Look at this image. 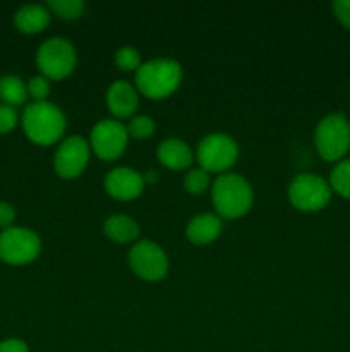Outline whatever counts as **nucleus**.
Masks as SVG:
<instances>
[{
  "mask_svg": "<svg viewBox=\"0 0 350 352\" xmlns=\"http://www.w3.org/2000/svg\"><path fill=\"white\" fill-rule=\"evenodd\" d=\"M16 220V208L10 203L0 201V229H10Z\"/></svg>",
  "mask_w": 350,
  "mask_h": 352,
  "instance_id": "nucleus-27",
  "label": "nucleus"
},
{
  "mask_svg": "<svg viewBox=\"0 0 350 352\" xmlns=\"http://www.w3.org/2000/svg\"><path fill=\"white\" fill-rule=\"evenodd\" d=\"M47 7L51 14H55L60 19H78L82 16L86 9L84 0H50Z\"/></svg>",
  "mask_w": 350,
  "mask_h": 352,
  "instance_id": "nucleus-20",
  "label": "nucleus"
},
{
  "mask_svg": "<svg viewBox=\"0 0 350 352\" xmlns=\"http://www.w3.org/2000/svg\"><path fill=\"white\" fill-rule=\"evenodd\" d=\"M17 126V112L14 107L0 105V134H7Z\"/></svg>",
  "mask_w": 350,
  "mask_h": 352,
  "instance_id": "nucleus-25",
  "label": "nucleus"
},
{
  "mask_svg": "<svg viewBox=\"0 0 350 352\" xmlns=\"http://www.w3.org/2000/svg\"><path fill=\"white\" fill-rule=\"evenodd\" d=\"M314 146L326 162L343 160L350 151V122L343 113H328L314 131Z\"/></svg>",
  "mask_w": 350,
  "mask_h": 352,
  "instance_id": "nucleus-4",
  "label": "nucleus"
},
{
  "mask_svg": "<svg viewBox=\"0 0 350 352\" xmlns=\"http://www.w3.org/2000/svg\"><path fill=\"white\" fill-rule=\"evenodd\" d=\"M156 131V122H154L153 117L150 116H134L130 117L129 124H127V133H129V138H134V140H148L151 138Z\"/></svg>",
  "mask_w": 350,
  "mask_h": 352,
  "instance_id": "nucleus-22",
  "label": "nucleus"
},
{
  "mask_svg": "<svg viewBox=\"0 0 350 352\" xmlns=\"http://www.w3.org/2000/svg\"><path fill=\"white\" fill-rule=\"evenodd\" d=\"M211 203L220 219H240L254 205V189L244 175L226 172L211 184Z\"/></svg>",
  "mask_w": 350,
  "mask_h": 352,
  "instance_id": "nucleus-1",
  "label": "nucleus"
},
{
  "mask_svg": "<svg viewBox=\"0 0 350 352\" xmlns=\"http://www.w3.org/2000/svg\"><path fill=\"white\" fill-rule=\"evenodd\" d=\"M64 112L54 102H33L24 109L23 112V129L30 141L40 146H50V144L62 141L65 133Z\"/></svg>",
  "mask_w": 350,
  "mask_h": 352,
  "instance_id": "nucleus-3",
  "label": "nucleus"
},
{
  "mask_svg": "<svg viewBox=\"0 0 350 352\" xmlns=\"http://www.w3.org/2000/svg\"><path fill=\"white\" fill-rule=\"evenodd\" d=\"M50 17V9L43 3H26L17 9L16 16H14V24L21 33L36 34L48 26Z\"/></svg>",
  "mask_w": 350,
  "mask_h": 352,
  "instance_id": "nucleus-16",
  "label": "nucleus"
},
{
  "mask_svg": "<svg viewBox=\"0 0 350 352\" xmlns=\"http://www.w3.org/2000/svg\"><path fill=\"white\" fill-rule=\"evenodd\" d=\"M91 151L102 160H115L126 151L129 143L127 126L117 119H102L89 133Z\"/></svg>",
  "mask_w": 350,
  "mask_h": 352,
  "instance_id": "nucleus-10",
  "label": "nucleus"
},
{
  "mask_svg": "<svg viewBox=\"0 0 350 352\" xmlns=\"http://www.w3.org/2000/svg\"><path fill=\"white\" fill-rule=\"evenodd\" d=\"M222 229V219L216 213L205 212L198 213L189 220L187 226H185V236L192 244L206 246V244H211L213 241L218 239Z\"/></svg>",
  "mask_w": 350,
  "mask_h": 352,
  "instance_id": "nucleus-15",
  "label": "nucleus"
},
{
  "mask_svg": "<svg viewBox=\"0 0 350 352\" xmlns=\"http://www.w3.org/2000/svg\"><path fill=\"white\" fill-rule=\"evenodd\" d=\"M27 86L19 76L5 74L0 78V100L3 105L17 107L27 100Z\"/></svg>",
  "mask_w": 350,
  "mask_h": 352,
  "instance_id": "nucleus-18",
  "label": "nucleus"
},
{
  "mask_svg": "<svg viewBox=\"0 0 350 352\" xmlns=\"http://www.w3.org/2000/svg\"><path fill=\"white\" fill-rule=\"evenodd\" d=\"M328 182L331 191L350 199V158H343L331 168Z\"/></svg>",
  "mask_w": 350,
  "mask_h": 352,
  "instance_id": "nucleus-19",
  "label": "nucleus"
},
{
  "mask_svg": "<svg viewBox=\"0 0 350 352\" xmlns=\"http://www.w3.org/2000/svg\"><path fill=\"white\" fill-rule=\"evenodd\" d=\"M0 352H30V347L21 339H5L0 342Z\"/></svg>",
  "mask_w": 350,
  "mask_h": 352,
  "instance_id": "nucleus-28",
  "label": "nucleus"
},
{
  "mask_svg": "<svg viewBox=\"0 0 350 352\" xmlns=\"http://www.w3.org/2000/svg\"><path fill=\"white\" fill-rule=\"evenodd\" d=\"M41 253V239L26 227H10L0 234V260L21 267L36 260Z\"/></svg>",
  "mask_w": 350,
  "mask_h": 352,
  "instance_id": "nucleus-9",
  "label": "nucleus"
},
{
  "mask_svg": "<svg viewBox=\"0 0 350 352\" xmlns=\"http://www.w3.org/2000/svg\"><path fill=\"white\" fill-rule=\"evenodd\" d=\"M199 167L209 174H226L239 158V144L226 133H209L194 150Z\"/></svg>",
  "mask_w": 350,
  "mask_h": 352,
  "instance_id": "nucleus-5",
  "label": "nucleus"
},
{
  "mask_svg": "<svg viewBox=\"0 0 350 352\" xmlns=\"http://www.w3.org/2000/svg\"><path fill=\"white\" fill-rule=\"evenodd\" d=\"M182 78H184V71L175 58L156 57L141 64V67L136 71L134 86L139 95L151 100H161L177 91Z\"/></svg>",
  "mask_w": 350,
  "mask_h": 352,
  "instance_id": "nucleus-2",
  "label": "nucleus"
},
{
  "mask_svg": "<svg viewBox=\"0 0 350 352\" xmlns=\"http://www.w3.org/2000/svg\"><path fill=\"white\" fill-rule=\"evenodd\" d=\"M331 186L325 177L312 172H304L292 179L288 184V201L301 212H318L331 199Z\"/></svg>",
  "mask_w": 350,
  "mask_h": 352,
  "instance_id": "nucleus-7",
  "label": "nucleus"
},
{
  "mask_svg": "<svg viewBox=\"0 0 350 352\" xmlns=\"http://www.w3.org/2000/svg\"><path fill=\"white\" fill-rule=\"evenodd\" d=\"M36 64L41 76L50 81H60L74 72L78 64V50L67 38H48L38 48Z\"/></svg>",
  "mask_w": 350,
  "mask_h": 352,
  "instance_id": "nucleus-6",
  "label": "nucleus"
},
{
  "mask_svg": "<svg viewBox=\"0 0 350 352\" xmlns=\"http://www.w3.org/2000/svg\"><path fill=\"white\" fill-rule=\"evenodd\" d=\"M156 158L161 165L170 170H189L196 153L189 143L180 138H165L156 146Z\"/></svg>",
  "mask_w": 350,
  "mask_h": 352,
  "instance_id": "nucleus-14",
  "label": "nucleus"
},
{
  "mask_svg": "<svg viewBox=\"0 0 350 352\" xmlns=\"http://www.w3.org/2000/svg\"><path fill=\"white\" fill-rule=\"evenodd\" d=\"M103 232L113 243L127 244L139 237L141 229L139 223L132 217L126 215V213H113L103 222Z\"/></svg>",
  "mask_w": 350,
  "mask_h": 352,
  "instance_id": "nucleus-17",
  "label": "nucleus"
},
{
  "mask_svg": "<svg viewBox=\"0 0 350 352\" xmlns=\"http://www.w3.org/2000/svg\"><path fill=\"white\" fill-rule=\"evenodd\" d=\"M143 60H141V54L137 48L126 45V47H120L115 52V65L120 71L126 72H136L141 67Z\"/></svg>",
  "mask_w": 350,
  "mask_h": 352,
  "instance_id": "nucleus-23",
  "label": "nucleus"
},
{
  "mask_svg": "<svg viewBox=\"0 0 350 352\" xmlns=\"http://www.w3.org/2000/svg\"><path fill=\"white\" fill-rule=\"evenodd\" d=\"M103 186L112 198L119 201H130L143 195L146 181H144V175L134 168L115 167L105 175Z\"/></svg>",
  "mask_w": 350,
  "mask_h": 352,
  "instance_id": "nucleus-12",
  "label": "nucleus"
},
{
  "mask_svg": "<svg viewBox=\"0 0 350 352\" xmlns=\"http://www.w3.org/2000/svg\"><path fill=\"white\" fill-rule=\"evenodd\" d=\"M211 177L209 172H206L201 167H191L187 174L184 175V189L191 195H202L205 191L211 189Z\"/></svg>",
  "mask_w": 350,
  "mask_h": 352,
  "instance_id": "nucleus-21",
  "label": "nucleus"
},
{
  "mask_svg": "<svg viewBox=\"0 0 350 352\" xmlns=\"http://www.w3.org/2000/svg\"><path fill=\"white\" fill-rule=\"evenodd\" d=\"M91 157V146L86 138L72 134L58 143L54 155V168L62 179H74L84 172Z\"/></svg>",
  "mask_w": 350,
  "mask_h": 352,
  "instance_id": "nucleus-11",
  "label": "nucleus"
},
{
  "mask_svg": "<svg viewBox=\"0 0 350 352\" xmlns=\"http://www.w3.org/2000/svg\"><path fill=\"white\" fill-rule=\"evenodd\" d=\"M127 261L134 274L146 282H158L167 277L170 261L167 253L158 243L143 239L134 243L127 253Z\"/></svg>",
  "mask_w": 350,
  "mask_h": 352,
  "instance_id": "nucleus-8",
  "label": "nucleus"
},
{
  "mask_svg": "<svg viewBox=\"0 0 350 352\" xmlns=\"http://www.w3.org/2000/svg\"><path fill=\"white\" fill-rule=\"evenodd\" d=\"M333 14H335L336 19L350 30V0H336L333 2Z\"/></svg>",
  "mask_w": 350,
  "mask_h": 352,
  "instance_id": "nucleus-26",
  "label": "nucleus"
},
{
  "mask_svg": "<svg viewBox=\"0 0 350 352\" xmlns=\"http://www.w3.org/2000/svg\"><path fill=\"white\" fill-rule=\"evenodd\" d=\"M27 86V95L34 100V102H45L48 100L50 95V79H47L45 76H33L30 81L26 82Z\"/></svg>",
  "mask_w": 350,
  "mask_h": 352,
  "instance_id": "nucleus-24",
  "label": "nucleus"
},
{
  "mask_svg": "<svg viewBox=\"0 0 350 352\" xmlns=\"http://www.w3.org/2000/svg\"><path fill=\"white\" fill-rule=\"evenodd\" d=\"M106 105L117 120L134 117L139 105V91L132 82L117 79L106 89Z\"/></svg>",
  "mask_w": 350,
  "mask_h": 352,
  "instance_id": "nucleus-13",
  "label": "nucleus"
}]
</instances>
